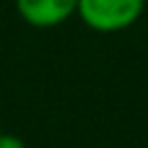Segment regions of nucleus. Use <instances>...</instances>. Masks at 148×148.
<instances>
[{
  "label": "nucleus",
  "instance_id": "obj_1",
  "mask_svg": "<svg viewBox=\"0 0 148 148\" xmlns=\"http://www.w3.org/2000/svg\"><path fill=\"white\" fill-rule=\"evenodd\" d=\"M146 0H78V18L99 34H117L130 29L146 10Z\"/></svg>",
  "mask_w": 148,
  "mask_h": 148
},
{
  "label": "nucleus",
  "instance_id": "obj_2",
  "mask_svg": "<svg viewBox=\"0 0 148 148\" xmlns=\"http://www.w3.org/2000/svg\"><path fill=\"white\" fill-rule=\"evenodd\" d=\"M16 13L34 29H55L78 13V0H13Z\"/></svg>",
  "mask_w": 148,
  "mask_h": 148
},
{
  "label": "nucleus",
  "instance_id": "obj_3",
  "mask_svg": "<svg viewBox=\"0 0 148 148\" xmlns=\"http://www.w3.org/2000/svg\"><path fill=\"white\" fill-rule=\"evenodd\" d=\"M0 148H26V143L13 133H0Z\"/></svg>",
  "mask_w": 148,
  "mask_h": 148
},
{
  "label": "nucleus",
  "instance_id": "obj_4",
  "mask_svg": "<svg viewBox=\"0 0 148 148\" xmlns=\"http://www.w3.org/2000/svg\"><path fill=\"white\" fill-rule=\"evenodd\" d=\"M0 133H3V130H0Z\"/></svg>",
  "mask_w": 148,
  "mask_h": 148
},
{
  "label": "nucleus",
  "instance_id": "obj_5",
  "mask_svg": "<svg viewBox=\"0 0 148 148\" xmlns=\"http://www.w3.org/2000/svg\"><path fill=\"white\" fill-rule=\"evenodd\" d=\"M146 3H148V0H146Z\"/></svg>",
  "mask_w": 148,
  "mask_h": 148
}]
</instances>
